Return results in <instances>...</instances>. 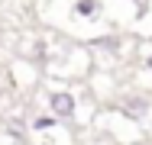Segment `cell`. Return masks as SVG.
Here are the masks:
<instances>
[{
  "label": "cell",
  "mask_w": 152,
  "mask_h": 145,
  "mask_svg": "<svg viewBox=\"0 0 152 145\" xmlns=\"http://www.w3.org/2000/svg\"><path fill=\"white\" fill-rule=\"evenodd\" d=\"M100 13V0H75L71 3V16L75 20H94Z\"/></svg>",
  "instance_id": "7a4b0ae2"
},
{
  "label": "cell",
  "mask_w": 152,
  "mask_h": 145,
  "mask_svg": "<svg viewBox=\"0 0 152 145\" xmlns=\"http://www.w3.org/2000/svg\"><path fill=\"white\" fill-rule=\"evenodd\" d=\"M123 110H126L129 119H142V113L149 110V103H146L142 97H133V100H126V103H123Z\"/></svg>",
  "instance_id": "3957f363"
},
{
  "label": "cell",
  "mask_w": 152,
  "mask_h": 145,
  "mask_svg": "<svg viewBox=\"0 0 152 145\" xmlns=\"http://www.w3.org/2000/svg\"><path fill=\"white\" fill-rule=\"evenodd\" d=\"M55 123H58L55 116H52V113H45V116H36V123H32V129H39V132H42V129H52Z\"/></svg>",
  "instance_id": "277c9868"
},
{
  "label": "cell",
  "mask_w": 152,
  "mask_h": 145,
  "mask_svg": "<svg viewBox=\"0 0 152 145\" xmlns=\"http://www.w3.org/2000/svg\"><path fill=\"white\" fill-rule=\"evenodd\" d=\"M129 3H136V10H139V13H142V10H146V3H149V0H129Z\"/></svg>",
  "instance_id": "5b68a950"
},
{
  "label": "cell",
  "mask_w": 152,
  "mask_h": 145,
  "mask_svg": "<svg viewBox=\"0 0 152 145\" xmlns=\"http://www.w3.org/2000/svg\"><path fill=\"white\" fill-rule=\"evenodd\" d=\"M146 68H149V71H152V52H149V55H146Z\"/></svg>",
  "instance_id": "8992f818"
},
{
  "label": "cell",
  "mask_w": 152,
  "mask_h": 145,
  "mask_svg": "<svg viewBox=\"0 0 152 145\" xmlns=\"http://www.w3.org/2000/svg\"><path fill=\"white\" fill-rule=\"evenodd\" d=\"M42 145H49V142H42Z\"/></svg>",
  "instance_id": "52a82bcc"
},
{
  "label": "cell",
  "mask_w": 152,
  "mask_h": 145,
  "mask_svg": "<svg viewBox=\"0 0 152 145\" xmlns=\"http://www.w3.org/2000/svg\"><path fill=\"white\" fill-rule=\"evenodd\" d=\"M49 110L52 116H58V119H71V116L78 113V100H75V94H68V90H49Z\"/></svg>",
  "instance_id": "6da1fadb"
}]
</instances>
